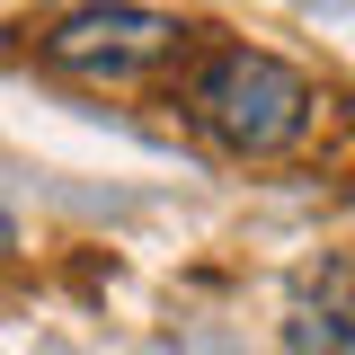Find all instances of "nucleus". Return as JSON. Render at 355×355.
Segmentation results:
<instances>
[{
    "label": "nucleus",
    "mask_w": 355,
    "mask_h": 355,
    "mask_svg": "<svg viewBox=\"0 0 355 355\" xmlns=\"http://www.w3.org/2000/svg\"><path fill=\"white\" fill-rule=\"evenodd\" d=\"M9 258H18V222L0 214V266H9Z\"/></svg>",
    "instance_id": "4"
},
{
    "label": "nucleus",
    "mask_w": 355,
    "mask_h": 355,
    "mask_svg": "<svg viewBox=\"0 0 355 355\" xmlns=\"http://www.w3.org/2000/svg\"><path fill=\"white\" fill-rule=\"evenodd\" d=\"M178 107H187V125L222 142L231 160H275V151H293L320 116V89L284 62V53H266V44H214L187 89H178Z\"/></svg>",
    "instance_id": "1"
},
{
    "label": "nucleus",
    "mask_w": 355,
    "mask_h": 355,
    "mask_svg": "<svg viewBox=\"0 0 355 355\" xmlns=\"http://www.w3.org/2000/svg\"><path fill=\"white\" fill-rule=\"evenodd\" d=\"M284 347L293 355H355V249L320 258L284 302Z\"/></svg>",
    "instance_id": "3"
},
{
    "label": "nucleus",
    "mask_w": 355,
    "mask_h": 355,
    "mask_svg": "<svg viewBox=\"0 0 355 355\" xmlns=\"http://www.w3.org/2000/svg\"><path fill=\"white\" fill-rule=\"evenodd\" d=\"M178 27L169 9H142V0H80V9H62L53 27H44V71H62V80H98V89H133L151 80L160 62H178Z\"/></svg>",
    "instance_id": "2"
}]
</instances>
